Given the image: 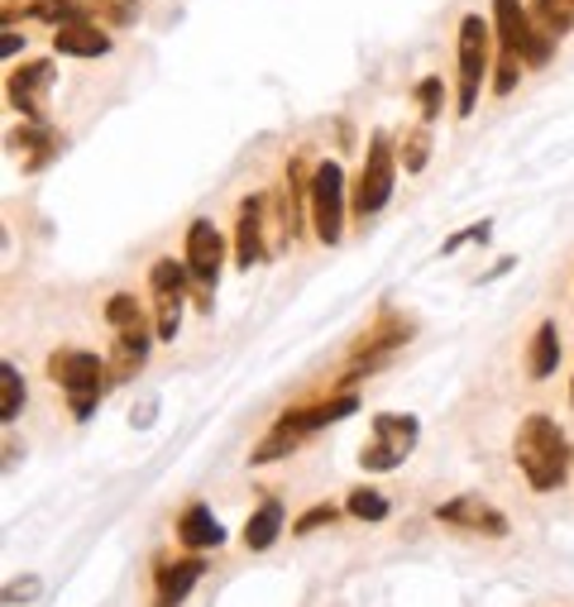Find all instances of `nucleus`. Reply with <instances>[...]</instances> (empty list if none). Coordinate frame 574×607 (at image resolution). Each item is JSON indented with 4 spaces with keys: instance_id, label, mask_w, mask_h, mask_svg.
Here are the masks:
<instances>
[{
    "instance_id": "f257e3e1",
    "label": "nucleus",
    "mask_w": 574,
    "mask_h": 607,
    "mask_svg": "<svg viewBox=\"0 0 574 607\" xmlns=\"http://www.w3.org/2000/svg\"><path fill=\"white\" fill-rule=\"evenodd\" d=\"M512 455H517V469L527 473V483L536 488V493H551V488L565 483L570 473V440L565 430H560L551 416H527L522 426H517V440H512Z\"/></svg>"
},
{
    "instance_id": "f03ea898",
    "label": "nucleus",
    "mask_w": 574,
    "mask_h": 607,
    "mask_svg": "<svg viewBox=\"0 0 574 607\" xmlns=\"http://www.w3.org/2000/svg\"><path fill=\"white\" fill-rule=\"evenodd\" d=\"M49 379L67 393L72 416H77V422H86V416L96 412L100 393L110 387L106 359H96L92 350H57V354L49 359Z\"/></svg>"
},
{
    "instance_id": "7ed1b4c3",
    "label": "nucleus",
    "mask_w": 574,
    "mask_h": 607,
    "mask_svg": "<svg viewBox=\"0 0 574 607\" xmlns=\"http://www.w3.org/2000/svg\"><path fill=\"white\" fill-rule=\"evenodd\" d=\"M393 178H397L393 139H387V129H373V135H369V153H364V168H359L354 192H350V211L359 215V221H369V215H379V211L387 206V196H393Z\"/></svg>"
},
{
    "instance_id": "20e7f679",
    "label": "nucleus",
    "mask_w": 574,
    "mask_h": 607,
    "mask_svg": "<svg viewBox=\"0 0 574 607\" xmlns=\"http://www.w3.org/2000/svg\"><path fill=\"white\" fill-rule=\"evenodd\" d=\"M488 49H493V24L479 14L459 20V115H474L479 86L488 77Z\"/></svg>"
},
{
    "instance_id": "39448f33",
    "label": "nucleus",
    "mask_w": 574,
    "mask_h": 607,
    "mask_svg": "<svg viewBox=\"0 0 574 607\" xmlns=\"http://www.w3.org/2000/svg\"><path fill=\"white\" fill-rule=\"evenodd\" d=\"M416 436H422V426H416V416H397V412H379L373 416V440L359 450V465L373 469V473H387L397 469L402 459L416 450Z\"/></svg>"
},
{
    "instance_id": "423d86ee",
    "label": "nucleus",
    "mask_w": 574,
    "mask_h": 607,
    "mask_svg": "<svg viewBox=\"0 0 574 607\" xmlns=\"http://www.w3.org/2000/svg\"><path fill=\"white\" fill-rule=\"evenodd\" d=\"M311 230L321 244H340L344 235V172L336 158H326V163H316L311 172Z\"/></svg>"
},
{
    "instance_id": "0eeeda50",
    "label": "nucleus",
    "mask_w": 574,
    "mask_h": 607,
    "mask_svg": "<svg viewBox=\"0 0 574 607\" xmlns=\"http://www.w3.org/2000/svg\"><path fill=\"white\" fill-rule=\"evenodd\" d=\"M57 82V67L49 63V57H39V63H20L10 72L6 92H10V106L24 115L29 125H43L49 120V92Z\"/></svg>"
},
{
    "instance_id": "6e6552de",
    "label": "nucleus",
    "mask_w": 574,
    "mask_h": 607,
    "mask_svg": "<svg viewBox=\"0 0 574 607\" xmlns=\"http://www.w3.org/2000/svg\"><path fill=\"white\" fill-rule=\"evenodd\" d=\"M436 522L445 526H459V531H474V536H488V541H502L508 536V517H502L493 502L479 498V493H459L450 502L436 508Z\"/></svg>"
},
{
    "instance_id": "1a4fd4ad",
    "label": "nucleus",
    "mask_w": 574,
    "mask_h": 607,
    "mask_svg": "<svg viewBox=\"0 0 574 607\" xmlns=\"http://www.w3.org/2000/svg\"><path fill=\"white\" fill-rule=\"evenodd\" d=\"M221 264H225L221 230H215L211 221H192V230H187V268H192V283L196 287H211V292H215Z\"/></svg>"
},
{
    "instance_id": "9d476101",
    "label": "nucleus",
    "mask_w": 574,
    "mask_h": 607,
    "mask_svg": "<svg viewBox=\"0 0 574 607\" xmlns=\"http://www.w3.org/2000/svg\"><path fill=\"white\" fill-rule=\"evenodd\" d=\"M493 34H498V53H517L522 63H531L536 20L522 10V0H493Z\"/></svg>"
},
{
    "instance_id": "9b49d317",
    "label": "nucleus",
    "mask_w": 574,
    "mask_h": 607,
    "mask_svg": "<svg viewBox=\"0 0 574 607\" xmlns=\"http://www.w3.org/2000/svg\"><path fill=\"white\" fill-rule=\"evenodd\" d=\"M264 196H244L240 201V221H235V264L249 273L264 264Z\"/></svg>"
},
{
    "instance_id": "f8f14e48",
    "label": "nucleus",
    "mask_w": 574,
    "mask_h": 607,
    "mask_svg": "<svg viewBox=\"0 0 574 607\" xmlns=\"http://www.w3.org/2000/svg\"><path fill=\"white\" fill-rule=\"evenodd\" d=\"M201 574H206V560L201 555H187V560H178V565H163L158 569V607H178L201 584Z\"/></svg>"
},
{
    "instance_id": "ddd939ff",
    "label": "nucleus",
    "mask_w": 574,
    "mask_h": 607,
    "mask_svg": "<svg viewBox=\"0 0 574 607\" xmlns=\"http://www.w3.org/2000/svg\"><path fill=\"white\" fill-rule=\"evenodd\" d=\"M178 541L187 545V551H221V545H225V531H221V522L211 517L206 502H196V508H187V512L178 517Z\"/></svg>"
},
{
    "instance_id": "4468645a",
    "label": "nucleus",
    "mask_w": 574,
    "mask_h": 607,
    "mask_svg": "<svg viewBox=\"0 0 574 607\" xmlns=\"http://www.w3.org/2000/svg\"><path fill=\"white\" fill-rule=\"evenodd\" d=\"M144 359H149V330H120V340H115V350L106 359L110 383H129L144 369Z\"/></svg>"
},
{
    "instance_id": "2eb2a0df",
    "label": "nucleus",
    "mask_w": 574,
    "mask_h": 607,
    "mask_svg": "<svg viewBox=\"0 0 574 607\" xmlns=\"http://www.w3.org/2000/svg\"><path fill=\"white\" fill-rule=\"evenodd\" d=\"M53 49L67 53V57H100L110 53V34L100 29L96 20H82V24H63L53 34Z\"/></svg>"
},
{
    "instance_id": "dca6fc26",
    "label": "nucleus",
    "mask_w": 574,
    "mask_h": 607,
    "mask_svg": "<svg viewBox=\"0 0 574 607\" xmlns=\"http://www.w3.org/2000/svg\"><path fill=\"white\" fill-rule=\"evenodd\" d=\"M278 536H283V502L278 498H264V502H258V512L244 522V536L240 541L249 545V551H268Z\"/></svg>"
},
{
    "instance_id": "f3484780",
    "label": "nucleus",
    "mask_w": 574,
    "mask_h": 607,
    "mask_svg": "<svg viewBox=\"0 0 574 607\" xmlns=\"http://www.w3.org/2000/svg\"><path fill=\"white\" fill-rule=\"evenodd\" d=\"M560 364V330L555 321H541L536 336H531V350H527V373L531 379H551Z\"/></svg>"
},
{
    "instance_id": "a211bd4d",
    "label": "nucleus",
    "mask_w": 574,
    "mask_h": 607,
    "mask_svg": "<svg viewBox=\"0 0 574 607\" xmlns=\"http://www.w3.org/2000/svg\"><path fill=\"white\" fill-rule=\"evenodd\" d=\"M149 287H153V297H187V287H192L187 258H158L149 268Z\"/></svg>"
},
{
    "instance_id": "6ab92c4d",
    "label": "nucleus",
    "mask_w": 574,
    "mask_h": 607,
    "mask_svg": "<svg viewBox=\"0 0 574 607\" xmlns=\"http://www.w3.org/2000/svg\"><path fill=\"white\" fill-rule=\"evenodd\" d=\"M24 373L14 369V364H0V422H20V412H24Z\"/></svg>"
},
{
    "instance_id": "aec40b11",
    "label": "nucleus",
    "mask_w": 574,
    "mask_h": 607,
    "mask_svg": "<svg viewBox=\"0 0 574 607\" xmlns=\"http://www.w3.org/2000/svg\"><path fill=\"white\" fill-rule=\"evenodd\" d=\"M10 149L34 153V163H29V168H39L43 158H53V153H57V139H53L43 125H29V129H14V135H10Z\"/></svg>"
},
{
    "instance_id": "412c9836",
    "label": "nucleus",
    "mask_w": 574,
    "mask_h": 607,
    "mask_svg": "<svg viewBox=\"0 0 574 607\" xmlns=\"http://www.w3.org/2000/svg\"><path fill=\"white\" fill-rule=\"evenodd\" d=\"M301 445V436H293V430H278L273 426L264 440L254 445V455H249V465H273V459H283V455H293Z\"/></svg>"
},
{
    "instance_id": "4be33fe9",
    "label": "nucleus",
    "mask_w": 574,
    "mask_h": 607,
    "mask_svg": "<svg viewBox=\"0 0 574 607\" xmlns=\"http://www.w3.org/2000/svg\"><path fill=\"white\" fill-rule=\"evenodd\" d=\"M344 512L359 517V522H383V517H387V498L379 493V488H354L350 502H344Z\"/></svg>"
},
{
    "instance_id": "5701e85b",
    "label": "nucleus",
    "mask_w": 574,
    "mask_h": 607,
    "mask_svg": "<svg viewBox=\"0 0 574 607\" xmlns=\"http://www.w3.org/2000/svg\"><path fill=\"white\" fill-rule=\"evenodd\" d=\"M106 321L115 326V330H144V307L129 292H115L110 301H106Z\"/></svg>"
},
{
    "instance_id": "b1692460",
    "label": "nucleus",
    "mask_w": 574,
    "mask_h": 607,
    "mask_svg": "<svg viewBox=\"0 0 574 607\" xmlns=\"http://www.w3.org/2000/svg\"><path fill=\"white\" fill-rule=\"evenodd\" d=\"M536 20L551 34H570L574 29V0H536Z\"/></svg>"
},
{
    "instance_id": "393cba45",
    "label": "nucleus",
    "mask_w": 574,
    "mask_h": 607,
    "mask_svg": "<svg viewBox=\"0 0 574 607\" xmlns=\"http://www.w3.org/2000/svg\"><path fill=\"white\" fill-rule=\"evenodd\" d=\"M416 106H422V125L440 120V106H445V86H440V77H422V86H416Z\"/></svg>"
},
{
    "instance_id": "a878e982",
    "label": "nucleus",
    "mask_w": 574,
    "mask_h": 607,
    "mask_svg": "<svg viewBox=\"0 0 574 607\" xmlns=\"http://www.w3.org/2000/svg\"><path fill=\"white\" fill-rule=\"evenodd\" d=\"M426 158H431V135H426V125H422V129H412V135L402 139V168H407V172H422Z\"/></svg>"
},
{
    "instance_id": "bb28decb",
    "label": "nucleus",
    "mask_w": 574,
    "mask_h": 607,
    "mask_svg": "<svg viewBox=\"0 0 574 607\" xmlns=\"http://www.w3.org/2000/svg\"><path fill=\"white\" fill-rule=\"evenodd\" d=\"M86 10H92V20L100 14V20H110V24H135V0H86Z\"/></svg>"
},
{
    "instance_id": "cd10ccee",
    "label": "nucleus",
    "mask_w": 574,
    "mask_h": 607,
    "mask_svg": "<svg viewBox=\"0 0 574 607\" xmlns=\"http://www.w3.org/2000/svg\"><path fill=\"white\" fill-rule=\"evenodd\" d=\"M336 508H330V502H316V508H307V512H301L297 517V522H293V536H311V531H321V526H330V522H336Z\"/></svg>"
},
{
    "instance_id": "c85d7f7f",
    "label": "nucleus",
    "mask_w": 574,
    "mask_h": 607,
    "mask_svg": "<svg viewBox=\"0 0 574 607\" xmlns=\"http://www.w3.org/2000/svg\"><path fill=\"white\" fill-rule=\"evenodd\" d=\"M488 230H493V225H488V221H479V225H469V230H465V235H455L450 244H445V254H455V249H459V244H469V239H479V244H483V239H488Z\"/></svg>"
},
{
    "instance_id": "c756f323",
    "label": "nucleus",
    "mask_w": 574,
    "mask_h": 607,
    "mask_svg": "<svg viewBox=\"0 0 574 607\" xmlns=\"http://www.w3.org/2000/svg\"><path fill=\"white\" fill-rule=\"evenodd\" d=\"M39 594V584H14V588H6V603H20V598H34Z\"/></svg>"
},
{
    "instance_id": "7c9ffc66",
    "label": "nucleus",
    "mask_w": 574,
    "mask_h": 607,
    "mask_svg": "<svg viewBox=\"0 0 574 607\" xmlns=\"http://www.w3.org/2000/svg\"><path fill=\"white\" fill-rule=\"evenodd\" d=\"M0 49H6V57H14V53H20V49H24V39H20V34H14V29H6V43H0Z\"/></svg>"
},
{
    "instance_id": "2f4dec72",
    "label": "nucleus",
    "mask_w": 574,
    "mask_h": 607,
    "mask_svg": "<svg viewBox=\"0 0 574 607\" xmlns=\"http://www.w3.org/2000/svg\"><path fill=\"white\" fill-rule=\"evenodd\" d=\"M570 407H574V383H570Z\"/></svg>"
}]
</instances>
